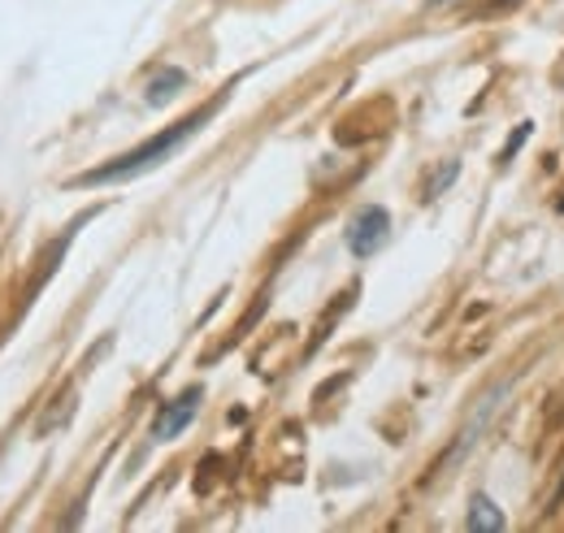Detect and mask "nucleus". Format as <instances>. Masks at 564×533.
I'll return each mask as SVG.
<instances>
[{
  "mask_svg": "<svg viewBox=\"0 0 564 533\" xmlns=\"http://www.w3.org/2000/svg\"><path fill=\"white\" fill-rule=\"evenodd\" d=\"M217 105L221 100H209L205 109H196V113H187L183 122H174V127H165L161 134H152L148 143L140 148H131V152H122L118 161H109V165H100V170H87V174H78L70 187H109V183H131V178H140L148 170H156V165H165L192 134L200 131L205 122H209L213 113H217Z\"/></svg>",
  "mask_w": 564,
  "mask_h": 533,
  "instance_id": "1",
  "label": "nucleus"
},
{
  "mask_svg": "<svg viewBox=\"0 0 564 533\" xmlns=\"http://www.w3.org/2000/svg\"><path fill=\"white\" fill-rule=\"evenodd\" d=\"M391 239V213L382 204H369L360 208L352 221H348V252L356 261H369L373 252H382Z\"/></svg>",
  "mask_w": 564,
  "mask_h": 533,
  "instance_id": "2",
  "label": "nucleus"
},
{
  "mask_svg": "<svg viewBox=\"0 0 564 533\" xmlns=\"http://www.w3.org/2000/svg\"><path fill=\"white\" fill-rule=\"evenodd\" d=\"M200 400H205V391L200 387H192V391H183L178 400H170L161 412H156V421H152V438H161V443H170V438H178L192 421H196V412H200Z\"/></svg>",
  "mask_w": 564,
  "mask_h": 533,
  "instance_id": "3",
  "label": "nucleus"
},
{
  "mask_svg": "<svg viewBox=\"0 0 564 533\" xmlns=\"http://www.w3.org/2000/svg\"><path fill=\"white\" fill-rule=\"evenodd\" d=\"M183 87H187V74H183L178 66H165L161 74H152V83H148V96H143V100H148L152 109H161V105H170Z\"/></svg>",
  "mask_w": 564,
  "mask_h": 533,
  "instance_id": "4",
  "label": "nucleus"
},
{
  "mask_svg": "<svg viewBox=\"0 0 564 533\" xmlns=\"http://www.w3.org/2000/svg\"><path fill=\"white\" fill-rule=\"evenodd\" d=\"M508 525V516L495 508L491 494H474V503H469V530L474 533H499Z\"/></svg>",
  "mask_w": 564,
  "mask_h": 533,
  "instance_id": "5",
  "label": "nucleus"
},
{
  "mask_svg": "<svg viewBox=\"0 0 564 533\" xmlns=\"http://www.w3.org/2000/svg\"><path fill=\"white\" fill-rule=\"evenodd\" d=\"M456 174H460V165H456V161H447V170H443V174H434V178H430V196H438V192H447V187H452V178H456Z\"/></svg>",
  "mask_w": 564,
  "mask_h": 533,
  "instance_id": "6",
  "label": "nucleus"
},
{
  "mask_svg": "<svg viewBox=\"0 0 564 533\" xmlns=\"http://www.w3.org/2000/svg\"><path fill=\"white\" fill-rule=\"evenodd\" d=\"M430 4H447V0H430Z\"/></svg>",
  "mask_w": 564,
  "mask_h": 533,
  "instance_id": "7",
  "label": "nucleus"
}]
</instances>
